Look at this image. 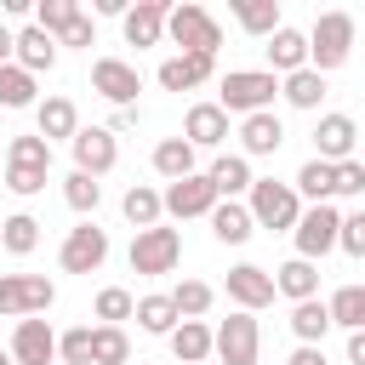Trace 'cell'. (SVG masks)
<instances>
[{"mask_svg":"<svg viewBox=\"0 0 365 365\" xmlns=\"http://www.w3.org/2000/svg\"><path fill=\"white\" fill-rule=\"evenodd\" d=\"M0 365H17V359H11V354H0Z\"/></svg>","mask_w":365,"mask_h":365,"instance_id":"52","label":"cell"},{"mask_svg":"<svg viewBox=\"0 0 365 365\" xmlns=\"http://www.w3.org/2000/svg\"><path fill=\"white\" fill-rule=\"evenodd\" d=\"M137 325H143L148 336H171V331L182 325V314H177V302H171V291H154V297H137Z\"/></svg>","mask_w":365,"mask_h":365,"instance_id":"32","label":"cell"},{"mask_svg":"<svg viewBox=\"0 0 365 365\" xmlns=\"http://www.w3.org/2000/svg\"><path fill=\"white\" fill-rule=\"evenodd\" d=\"M125 319H137V297L125 285H103L97 291V325H125Z\"/></svg>","mask_w":365,"mask_h":365,"instance_id":"41","label":"cell"},{"mask_svg":"<svg viewBox=\"0 0 365 365\" xmlns=\"http://www.w3.org/2000/svg\"><path fill=\"white\" fill-rule=\"evenodd\" d=\"M279 291H274V274L268 268H257V262H234L228 268V302L240 308V314H257V308H268Z\"/></svg>","mask_w":365,"mask_h":365,"instance_id":"14","label":"cell"},{"mask_svg":"<svg viewBox=\"0 0 365 365\" xmlns=\"http://www.w3.org/2000/svg\"><path fill=\"white\" fill-rule=\"evenodd\" d=\"M234 23L257 40H274L285 23H279V0H234Z\"/></svg>","mask_w":365,"mask_h":365,"instance_id":"31","label":"cell"},{"mask_svg":"<svg viewBox=\"0 0 365 365\" xmlns=\"http://www.w3.org/2000/svg\"><path fill=\"white\" fill-rule=\"evenodd\" d=\"M257 354H262V331H257V314H228L222 325H217V365H257Z\"/></svg>","mask_w":365,"mask_h":365,"instance_id":"10","label":"cell"},{"mask_svg":"<svg viewBox=\"0 0 365 365\" xmlns=\"http://www.w3.org/2000/svg\"><path fill=\"white\" fill-rule=\"evenodd\" d=\"M325 331H331V302L308 297V302H297V308H291V336H297L302 348H319V342H325Z\"/></svg>","mask_w":365,"mask_h":365,"instance_id":"30","label":"cell"},{"mask_svg":"<svg viewBox=\"0 0 365 365\" xmlns=\"http://www.w3.org/2000/svg\"><path fill=\"white\" fill-rule=\"evenodd\" d=\"M217 205H222V200H217V188H211L205 171H194V177H182V182H165V217H177V222L211 217Z\"/></svg>","mask_w":365,"mask_h":365,"instance_id":"12","label":"cell"},{"mask_svg":"<svg viewBox=\"0 0 365 365\" xmlns=\"http://www.w3.org/2000/svg\"><path fill=\"white\" fill-rule=\"evenodd\" d=\"M0 108H34V74L6 63L0 68Z\"/></svg>","mask_w":365,"mask_h":365,"instance_id":"42","label":"cell"},{"mask_svg":"<svg viewBox=\"0 0 365 365\" xmlns=\"http://www.w3.org/2000/svg\"><path fill=\"white\" fill-rule=\"evenodd\" d=\"M285 365H331V359H325V348H302V342H297V354H291Z\"/></svg>","mask_w":365,"mask_h":365,"instance_id":"47","label":"cell"},{"mask_svg":"<svg viewBox=\"0 0 365 365\" xmlns=\"http://www.w3.org/2000/svg\"><path fill=\"white\" fill-rule=\"evenodd\" d=\"M120 211H125V222H137V234H143V228H160V217H165V188L131 182L125 200H120Z\"/></svg>","mask_w":365,"mask_h":365,"instance_id":"28","label":"cell"},{"mask_svg":"<svg viewBox=\"0 0 365 365\" xmlns=\"http://www.w3.org/2000/svg\"><path fill=\"white\" fill-rule=\"evenodd\" d=\"M91 365H131L125 325H91Z\"/></svg>","mask_w":365,"mask_h":365,"instance_id":"34","label":"cell"},{"mask_svg":"<svg viewBox=\"0 0 365 365\" xmlns=\"http://www.w3.org/2000/svg\"><path fill=\"white\" fill-rule=\"evenodd\" d=\"M217 74V57H194V51H177V57H165L160 63V91H194V86H205Z\"/></svg>","mask_w":365,"mask_h":365,"instance_id":"18","label":"cell"},{"mask_svg":"<svg viewBox=\"0 0 365 365\" xmlns=\"http://www.w3.org/2000/svg\"><path fill=\"white\" fill-rule=\"evenodd\" d=\"M354 57V17L348 11H319L314 29H308V68L331 74Z\"/></svg>","mask_w":365,"mask_h":365,"instance_id":"4","label":"cell"},{"mask_svg":"<svg viewBox=\"0 0 365 365\" xmlns=\"http://www.w3.org/2000/svg\"><path fill=\"white\" fill-rule=\"evenodd\" d=\"M51 63H57V40L46 34V29H17V68H29L34 80L40 74H51Z\"/></svg>","mask_w":365,"mask_h":365,"instance_id":"27","label":"cell"},{"mask_svg":"<svg viewBox=\"0 0 365 365\" xmlns=\"http://www.w3.org/2000/svg\"><path fill=\"white\" fill-rule=\"evenodd\" d=\"M297 194H302L308 205H325V200L336 194V165H325V160H302V171H297Z\"/></svg>","mask_w":365,"mask_h":365,"instance_id":"35","label":"cell"},{"mask_svg":"<svg viewBox=\"0 0 365 365\" xmlns=\"http://www.w3.org/2000/svg\"><path fill=\"white\" fill-rule=\"evenodd\" d=\"M68 148H74V171H86V177H108L114 160H120V143H114L108 125H80V137Z\"/></svg>","mask_w":365,"mask_h":365,"instance_id":"13","label":"cell"},{"mask_svg":"<svg viewBox=\"0 0 365 365\" xmlns=\"http://www.w3.org/2000/svg\"><path fill=\"white\" fill-rule=\"evenodd\" d=\"M211 234H217V245H245V240L257 234V222H251V205H240V200H222V205L211 211Z\"/></svg>","mask_w":365,"mask_h":365,"instance_id":"29","label":"cell"},{"mask_svg":"<svg viewBox=\"0 0 365 365\" xmlns=\"http://www.w3.org/2000/svg\"><path fill=\"white\" fill-rule=\"evenodd\" d=\"M91 91L108 97L114 108H137L143 74H137V63H125V57H97V63H91Z\"/></svg>","mask_w":365,"mask_h":365,"instance_id":"11","label":"cell"},{"mask_svg":"<svg viewBox=\"0 0 365 365\" xmlns=\"http://www.w3.org/2000/svg\"><path fill=\"white\" fill-rule=\"evenodd\" d=\"M0 245H6L11 257H29V251L40 245V222H34L29 211H17V217H0Z\"/></svg>","mask_w":365,"mask_h":365,"instance_id":"38","label":"cell"},{"mask_svg":"<svg viewBox=\"0 0 365 365\" xmlns=\"http://www.w3.org/2000/svg\"><path fill=\"white\" fill-rule=\"evenodd\" d=\"M137 120H143V114H137V108H114V120H108V131H131V125H137Z\"/></svg>","mask_w":365,"mask_h":365,"instance_id":"49","label":"cell"},{"mask_svg":"<svg viewBox=\"0 0 365 365\" xmlns=\"http://www.w3.org/2000/svg\"><path fill=\"white\" fill-rule=\"evenodd\" d=\"M57 46H97V29H91V17H86V11H80V17H74V23H68V34H63V40H57Z\"/></svg>","mask_w":365,"mask_h":365,"instance_id":"46","label":"cell"},{"mask_svg":"<svg viewBox=\"0 0 365 365\" xmlns=\"http://www.w3.org/2000/svg\"><path fill=\"white\" fill-rule=\"evenodd\" d=\"M205 177H211L217 200H240V194H251V182H257V177H251V160H245V154H217Z\"/></svg>","mask_w":365,"mask_h":365,"instance_id":"25","label":"cell"},{"mask_svg":"<svg viewBox=\"0 0 365 365\" xmlns=\"http://www.w3.org/2000/svg\"><path fill=\"white\" fill-rule=\"evenodd\" d=\"M165 342H171L177 365H211V354H217V331H211L205 319H182Z\"/></svg>","mask_w":365,"mask_h":365,"instance_id":"21","label":"cell"},{"mask_svg":"<svg viewBox=\"0 0 365 365\" xmlns=\"http://www.w3.org/2000/svg\"><path fill=\"white\" fill-rule=\"evenodd\" d=\"M348 365H365V331H348Z\"/></svg>","mask_w":365,"mask_h":365,"instance_id":"50","label":"cell"},{"mask_svg":"<svg viewBox=\"0 0 365 365\" xmlns=\"http://www.w3.org/2000/svg\"><path fill=\"white\" fill-rule=\"evenodd\" d=\"M57 262H63V274H97L108 262V228H97V222L68 228L57 245Z\"/></svg>","mask_w":365,"mask_h":365,"instance_id":"9","label":"cell"},{"mask_svg":"<svg viewBox=\"0 0 365 365\" xmlns=\"http://www.w3.org/2000/svg\"><path fill=\"white\" fill-rule=\"evenodd\" d=\"M17 365H57V331L34 314V319H17L11 331V348H6Z\"/></svg>","mask_w":365,"mask_h":365,"instance_id":"16","label":"cell"},{"mask_svg":"<svg viewBox=\"0 0 365 365\" xmlns=\"http://www.w3.org/2000/svg\"><path fill=\"white\" fill-rule=\"evenodd\" d=\"M165 17H171V6L165 0H137L125 17H120V29H125V46H160L165 40Z\"/></svg>","mask_w":365,"mask_h":365,"instance_id":"17","label":"cell"},{"mask_svg":"<svg viewBox=\"0 0 365 365\" xmlns=\"http://www.w3.org/2000/svg\"><path fill=\"white\" fill-rule=\"evenodd\" d=\"M291 240H297V257L302 262H319L325 251H336L342 245V211L325 200V205H302V222L291 228Z\"/></svg>","mask_w":365,"mask_h":365,"instance_id":"6","label":"cell"},{"mask_svg":"<svg viewBox=\"0 0 365 365\" xmlns=\"http://www.w3.org/2000/svg\"><path fill=\"white\" fill-rule=\"evenodd\" d=\"M194 160H200V148H194L188 137H160V143H154V171H160L165 182H182V177H194V171H200Z\"/></svg>","mask_w":365,"mask_h":365,"instance_id":"24","label":"cell"},{"mask_svg":"<svg viewBox=\"0 0 365 365\" xmlns=\"http://www.w3.org/2000/svg\"><path fill=\"white\" fill-rule=\"evenodd\" d=\"M274 291L291 297V308L308 302V297H319V262H302V257L279 262V268H274Z\"/></svg>","mask_w":365,"mask_h":365,"instance_id":"26","label":"cell"},{"mask_svg":"<svg viewBox=\"0 0 365 365\" xmlns=\"http://www.w3.org/2000/svg\"><path fill=\"white\" fill-rule=\"evenodd\" d=\"M6 63H17V34L0 23V68H6Z\"/></svg>","mask_w":365,"mask_h":365,"instance_id":"48","label":"cell"},{"mask_svg":"<svg viewBox=\"0 0 365 365\" xmlns=\"http://www.w3.org/2000/svg\"><path fill=\"white\" fill-rule=\"evenodd\" d=\"M165 34H171V46H182V51H194V57H217V46H222V23L205 11V6H171V17H165Z\"/></svg>","mask_w":365,"mask_h":365,"instance_id":"5","label":"cell"},{"mask_svg":"<svg viewBox=\"0 0 365 365\" xmlns=\"http://www.w3.org/2000/svg\"><path fill=\"white\" fill-rule=\"evenodd\" d=\"M57 302V285L46 274H0V314L11 319H34Z\"/></svg>","mask_w":365,"mask_h":365,"instance_id":"8","label":"cell"},{"mask_svg":"<svg viewBox=\"0 0 365 365\" xmlns=\"http://www.w3.org/2000/svg\"><path fill=\"white\" fill-rule=\"evenodd\" d=\"M354 143H359L354 114H319V125H314V160L342 165V160H354Z\"/></svg>","mask_w":365,"mask_h":365,"instance_id":"15","label":"cell"},{"mask_svg":"<svg viewBox=\"0 0 365 365\" xmlns=\"http://www.w3.org/2000/svg\"><path fill=\"white\" fill-rule=\"evenodd\" d=\"M63 200H68V211H80V222H91V211L103 205V182L86 177V171H68L63 177Z\"/></svg>","mask_w":365,"mask_h":365,"instance_id":"36","label":"cell"},{"mask_svg":"<svg viewBox=\"0 0 365 365\" xmlns=\"http://www.w3.org/2000/svg\"><path fill=\"white\" fill-rule=\"evenodd\" d=\"M279 97H285L291 108H308V114H314V108L325 103V74H319V68H297V74L279 80Z\"/></svg>","mask_w":365,"mask_h":365,"instance_id":"33","label":"cell"},{"mask_svg":"<svg viewBox=\"0 0 365 365\" xmlns=\"http://www.w3.org/2000/svg\"><path fill=\"white\" fill-rule=\"evenodd\" d=\"M279 143H285V120L268 108V114H251V120H240V154L245 160H262V154H279Z\"/></svg>","mask_w":365,"mask_h":365,"instance_id":"20","label":"cell"},{"mask_svg":"<svg viewBox=\"0 0 365 365\" xmlns=\"http://www.w3.org/2000/svg\"><path fill=\"white\" fill-rule=\"evenodd\" d=\"M57 359L63 365H91V325H74L57 336Z\"/></svg>","mask_w":365,"mask_h":365,"instance_id":"43","label":"cell"},{"mask_svg":"<svg viewBox=\"0 0 365 365\" xmlns=\"http://www.w3.org/2000/svg\"><path fill=\"white\" fill-rule=\"evenodd\" d=\"M331 325L365 331V285H336L331 291Z\"/></svg>","mask_w":365,"mask_h":365,"instance_id":"37","label":"cell"},{"mask_svg":"<svg viewBox=\"0 0 365 365\" xmlns=\"http://www.w3.org/2000/svg\"><path fill=\"white\" fill-rule=\"evenodd\" d=\"M274 97H279V74H268V68H228L222 86H217V108L222 114H240V120L268 114Z\"/></svg>","mask_w":365,"mask_h":365,"instance_id":"1","label":"cell"},{"mask_svg":"<svg viewBox=\"0 0 365 365\" xmlns=\"http://www.w3.org/2000/svg\"><path fill=\"white\" fill-rule=\"evenodd\" d=\"M336 194H359L365 200V165L359 160H342L336 165Z\"/></svg>","mask_w":365,"mask_h":365,"instance_id":"45","label":"cell"},{"mask_svg":"<svg viewBox=\"0 0 365 365\" xmlns=\"http://www.w3.org/2000/svg\"><path fill=\"white\" fill-rule=\"evenodd\" d=\"M91 11H97V17H125V11H131V6H125V0H97V6H91Z\"/></svg>","mask_w":365,"mask_h":365,"instance_id":"51","label":"cell"},{"mask_svg":"<svg viewBox=\"0 0 365 365\" xmlns=\"http://www.w3.org/2000/svg\"><path fill=\"white\" fill-rule=\"evenodd\" d=\"M46 177H51V143H46L40 131L11 137V143H6V188H11L17 200H34V194L46 188Z\"/></svg>","mask_w":365,"mask_h":365,"instance_id":"2","label":"cell"},{"mask_svg":"<svg viewBox=\"0 0 365 365\" xmlns=\"http://www.w3.org/2000/svg\"><path fill=\"white\" fill-rule=\"evenodd\" d=\"M125 262H131V274H171L177 262H182V234L177 228H143V234H131V251H125Z\"/></svg>","mask_w":365,"mask_h":365,"instance_id":"7","label":"cell"},{"mask_svg":"<svg viewBox=\"0 0 365 365\" xmlns=\"http://www.w3.org/2000/svg\"><path fill=\"white\" fill-rule=\"evenodd\" d=\"M262 51H268V74H297V68H308V34L291 29V23H285Z\"/></svg>","mask_w":365,"mask_h":365,"instance_id":"22","label":"cell"},{"mask_svg":"<svg viewBox=\"0 0 365 365\" xmlns=\"http://www.w3.org/2000/svg\"><path fill=\"white\" fill-rule=\"evenodd\" d=\"M171 302H177V314H182V319H200V314H211L217 291H211L205 279H177V285H171Z\"/></svg>","mask_w":365,"mask_h":365,"instance_id":"40","label":"cell"},{"mask_svg":"<svg viewBox=\"0 0 365 365\" xmlns=\"http://www.w3.org/2000/svg\"><path fill=\"white\" fill-rule=\"evenodd\" d=\"M80 11H86L80 0H40V6H34V29H46L51 40H63V34H68V23H74Z\"/></svg>","mask_w":365,"mask_h":365,"instance_id":"39","label":"cell"},{"mask_svg":"<svg viewBox=\"0 0 365 365\" xmlns=\"http://www.w3.org/2000/svg\"><path fill=\"white\" fill-rule=\"evenodd\" d=\"M34 131L46 137V143H74L80 137V108H74V97H40L34 103Z\"/></svg>","mask_w":365,"mask_h":365,"instance_id":"19","label":"cell"},{"mask_svg":"<svg viewBox=\"0 0 365 365\" xmlns=\"http://www.w3.org/2000/svg\"><path fill=\"white\" fill-rule=\"evenodd\" d=\"M245 205H251V222H257V228H274V234H291V228L302 222V194H297V182L257 177L251 194H245Z\"/></svg>","mask_w":365,"mask_h":365,"instance_id":"3","label":"cell"},{"mask_svg":"<svg viewBox=\"0 0 365 365\" xmlns=\"http://www.w3.org/2000/svg\"><path fill=\"white\" fill-rule=\"evenodd\" d=\"M182 137H188L194 148H217V143L228 137V114H222L217 103H194V108L182 114Z\"/></svg>","mask_w":365,"mask_h":365,"instance_id":"23","label":"cell"},{"mask_svg":"<svg viewBox=\"0 0 365 365\" xmlns=\"http://www.w3.org/2000/svg\"><path fill=\"white\" fill-rule=\"evenodd\" d=\"M336 251H348V257H365V205L354 211V217H342V245Z\"/></svg>","mask_w":365,"mask_h":365,"instance_id":"44","label":"cell"}]
</instances>
